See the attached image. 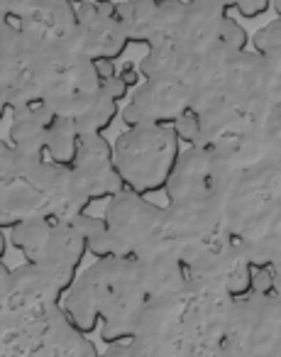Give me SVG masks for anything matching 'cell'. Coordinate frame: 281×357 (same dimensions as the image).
Here are the masks:
<instances>
[{
	"label": "cell",
	"instance_id": "7a4b0ae2",
	"mask_svg": "<svg viewBox=\"0 0 281 357\" xmlns=\"http://www.w3.org/2000/svg\"><path fill=\"white\" fill-rule=\"evenodd\" d=\"M118 20L128 42L152 45L159 25L157 0H118Z\"/></svg>",
	"mask_w": 281,
	"mask_h": 357
},
{
	"label": "cell",
	"instance_id": "30bf717a",
	"mask_svg": "<svg viewBox=\"0 0 281 357\" xmlns=\"http://www.w3.org/2000/svg\"><path fill=\"white\" fill-rule=\"evenodd\" d=\"M93 3H110V0H93Z\"/></svg>",
	"mask_w": 281,
	"mask_h": 357
},
{
	"label": "cell",
	"instance_id": "3957f363",
	"mask_svg": "<svg viewBox=\"0 0 281 357\" xmlns=\"http://www.w3.org/2000/svg\"><path fill=\"white\" fill-rule=\"evenodd\" d=\"M218 42H220L222 47H227V50H232V52H245L247 45H250V35H247L245 27H242L235 17L225 15V17H222V22H220Z\"/></svg>",
	"mask_w": 281,
	"mask_h": 357
},
{
	"label": "cell",
	"instance_id": "6da1fadb",
	"mask_svg": "<svg viewBox=\"0 0 281 357\" xmlns=\"http://www.w3.org/2000/svg\"><path fill=\"white\" fill-rule=\"evenodd\" d=\"M176 139L174 130L159 125H139L125 132L115 147L120 181L139 191L159 189L176 159Z\"/></svg>",
	"mask_w": 281,
	"mask_h": 357
},
{
	"label": "cell",
	"instance_id": "8fae6325",
	"mask_svg": "<svg viewBox=\"0 0 281 357\" xmlns=\"http://www.w3.org/2000/svg\"><path fill=\"white\" fill-rule=\"evenodd\" d=\"M157 3H162V0H157Z\"/></svg>",
	"mask_w": 281,
	"mask_h": 357
},
{
	"label": "cell",
	"instance_id": "52a82bcc",
	"mask_svg": "<svg viewBox=\"0 0 281 357\" xmlns=\"http://www.w3.org/2000/svg\"><path fill=\"white\" fill-rule=\"evenodd\" d=\"M8 110H10V108H8V100H6V96L0 93V120L6 118V113H8Z\"/></svg>",
	"mask_w": 281,
	"mask_h": 357
},
{
	"label": "cell",
	"instance_id": "ba28073f",
	"mask_svg": "<svg viewBox=\"0 0 281 357\" xmlns=\"http://www.w3.org/2000/svg\"><path fill=\"white\" fill-rule=\"evenodd\" d=\"M6 257V238H3V230H0V259Z\"/></svg>",
	"mask_w": 281,
	"mask_h": 357
},
{
	"label": "cell",
	"instance_id": "277c9868",
	"mask_svg": "<svg viewBox=\"0 0 281 357\" xmlns=\"http://www.w3.org/2000/svg\"><path fill=\"white\" fill-rule=\"evenodd\" d=\"M269 8H271V0H237L235 10L242 17H247V20H255V17L264 15Z\"/></svg>",
	"mask_w": 281,
	"mask_h": 357
},
{
	"label": "cell",
	"instance_id": "8992f818",
	"mask_svg": "<svg viewBox=\"0 0 281 357\" xmlns=\"http://www.w3.org/2000/svg\"><path fill=\"white\" fill-rule=\"evenodd\" d=\"M8 287H10V279L6 277V269L0 267V296L8 291Z\"/></svg>",
	"mask_w": 281,
	"mask_h": 357
},
{
	"label": "cell",
	"instance_id": "5b68a950",
	"mask_svg": "<svg viewBox=\"0 0 281 357\" xmlns=\"http://www.w3.org/2000/svg\"><path fill=\"white\" fill-rule=\"evenodd\" d=\"M118 76L125 81V84H128V89H130V86H137L139 84V76H142V74H139V69H135L132 64H128Z\"/></svg>",
	"mask_w": 281,
	"mask_h": 357
},
{
	"label": "cell",
	"instance_id": "9c48e42d",
	"mask_svg": "<svg viewBox=\"0 0 281 357\" xmlns=\"http://www.w3.org/2000/svg\"><path fill=\"white\" fill-rule=\"evenodd\" d=\"M271 8H274V13L281 17V0H271Z\"/></svg>",
	"mask_w": 281,
	"mask_h": 357
}]
</instances>
